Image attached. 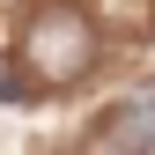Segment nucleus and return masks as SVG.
<instances>
[{"label": "nucleus", "instance_id": "f257e3e1", "mask_svg": "<svg viewBox=\"0 0 155 155\" xmlns=\"http://www.w3.org/2000/svg\"><path fill=\"white\" fill-rule=\"evenodd\" d=\"M22 59L45 74V81H74V74H89V59H96V30H89V15H74V8L30 15Z\"/></svg>", "mask_w": 155, "mask_h": 155}, {"label": "nucleus", "instance_id": "f03ea898", "mask_svg": "<svg viewBox=\"0 0 155 155\" xmlns=\"http://www.w3.org/2000/svg\"><path fill=\"white\" fill-rule=\"evenodd\" d=\"M96 133H104V126H96ZM89 155H140V140H133L126 126H111L104 140H89Z\"/></svg>", "mask_w": 155, "mask_h": 155}, {"label": "nucleus", "instance_id": "7ed1b4c3", "mask_svg": "<svg viewBox=\"0 0 155 155\" xmlns=\"http://www.w3.org/2000/svg\"><path fill=\"white\" fill-rule=\"evenodd\" d=\"M0 96H15V81H8V67H0Z\"/></svg>", "mask_w": 155, "mask_h": 155}]
</instances>
